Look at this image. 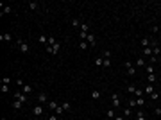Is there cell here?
<instances>
[{"instance_id":"4fadbf2b","label":"cell","mask_w":161,"mask_h":120,"mask_svg":"<svg viewBox=\"0 0 161 120\" xmlns=\"http://www.w3.org/2000/svg\"><path fill=\"white\" fill-rule=\"evenodd\" d=\"M159 52H161V48L156 45V43H154V45H152V56H156V57H158V56H159Z\"/></svg>"},{"instance_id":"d4e9b609","label":"cell","mask_w":161,"mask_h":120,"mask_svg":"<svg viewBox=\"0 0 161 120\" xmlns=\"http://www.w3.org/2000/svg\"><path fill=\"white\" fill-rule=\"evenodd\" d=\"M99 97H100V91H99V90H93V91H91V99H95V100H97Z\"/></svg>"},{"instance_id":"b9f144b4","label":"cell","mask_w":161,"mask_h":120,"mask_svg":"<svg viewBox=\"0 0 161 120\" xmlns=\"http://www.w3.org/2000/svg\"><path fill=\"white\" fill-rule=\"evenodd\" d=\"M59 118V117H57V115H56V113H54V115H50V117H48V120H57Z\"/></svg>"},{"instance_id":"603a6c76","label":"cell","mask_w":161,"mask_h":120,"mask_svg":"<svg viewBox=\"0 0 161 120\" xmlns=\"http://www.w3.org/2000/svg\"><path fill=\"white\" fill-rule=\"evenodd\" d=\"M80 18H75V20H72V27H80Z\"/></svg>"},{"instance_id":"44dd1931","label":"cell","mask_w":161,"mask_h":120,"mask_svg":"<svg viewBox=\"0 0 161 120\" xmlns=\"http://www.w3.org/2000/svg\"><path fill=\"white\" fill-rule=\"evenodd\" d=\"M145 93H147V95L154 93V86H152V84H147V88H145Z\"/></svg>"},{"instance_id":"ba28073f","label":"cell","mask_w":161,"mask_h":120,"mask_svg":"<svg viewBox=\"0 0 161 120\" xmlns=\"http://www.w3.org/2000/svg\"><path fill=\"white\" fill-rule=\"evenodd\" d=\"M32 113H34V115H36V117H41V115H43V106H34V109H32Z\"/></svg>"},{"instance_id":"cb8c5ba5","label":"cell","mask_w":161,"mask_h":120,"mask_svg":"<svg viewBox=\"0 0 161 120\" xmlns=\"http://www.w3.org/2000/svg\"><path fill=\"white\" fill-rule=\"evenodd\" d=\"M149 45H150V40H149V38H143V40H141V47H143V48H147Z\"/></svg>"},{"instance_id":"60d3db41","label":"cell","mask_w":161,"mask_h":120,"mask_svg":"<svg viewBox=\"0 0 161 120\" xmlns=\"http://www.w3.org/2000/svg\"><path fill=\"white\" fill-rule=\"evenodd\" d=\"M2 91H9V84H2Z\"/></svg>"},{"instance_id":"f35d334b","label":"cell","mask_w":161,"mask_h":120,"mask_svg":"<svg viewBox=\"0 0 161 120\" xmlns=\"http://www.w3.org/2000/svg\"><path fill=\"white\" fill-rule=\"evenodd\" d=\"M127 106H129V108H131V106H138V104H136V99H131V100H129V104H127Z\"/></svg>"},{"instance_id":"484cf974","label":"cell","mask_w":161,"mask_h":120,"mask_svg":"<svg viewBox=\"0 0 161 120\" xmlns=\"http://www.w3.org/2000/svg\"><path fill=\"white\" fill-rule=\"evenodd\" d=\"M136 104L138 106H145V99L143 97H136Z\"/></svg>"},{"instance_id":"d590c367","label":"cell","mask_w":161,"mask_h":120,"mask_svg":"<svg viewBox=\"0 0 161 120\" xmlns=\"http://www.w3.org/2000/svg\"><path fill=\"white\" fill-rule=\"evenodd\" d=\"M111 57V52L109 50H104V59H109Z\"/></svg>"},{"instance_id":"836d02e7","label":"cell","mask_w":161,"mask_h":120,"mask_svg":"<svg viewBox=\"0 0 161 120\" xmlns=\"http://www.w3.org/2000/svg\"><path fill=\"white\" fill-rule=\"evenodd\" d=\"M147 74H154V65H147Z\"/></svg>"},{"instance_id":"4316f807","label":"cell","mask_w":161,"mask_h":120,"mask_svg":"<svg viewBox=\"0 0 161 120\" xmlns=\"http://www.w3.org/2000/svg\"><path fill=\"white\" fill-rule=\"evenodd\" d=\"M56 43H57V41H56V38H54V36H48V43H47L48 47H52V45H56Z\"/></svg>"},{"instance_id":"e0dca14e","label":"cell","mask_w":161,"mask_h":120,"mask_svg":"<svg viewBox=\"0 0 161 120\" xmlns=\"http://www.w3.org/2000/svg\"><path fill=\"white\" fill-rule=\"evenodd\" d=\"M150 56H152V48H149V47L143 48V57H150Z\"/></svg>"},{"instance_id":"e575fe53","label":"cell","mask_w":161,"mask_h":120,"mask_svg":"<svg viewBox=\"0 0 161 120\" xmlns=\"http://www.w3.org/2000/svg\"><path fill=\"white\" fill-rule=\"evenodd\" d=\"M143 93H145V91H143V90H138V88H136V91H134L136 97H143Z\"/></svg>"},{"instance_id":"8d00e7d4","label":"cell","mask_w":161,"mask_h":120,"mask_svg":"<svg viewBox=\"0 0 161 120\" xmlns=\"http://www.w3.org/2000/svg\"><path fill=\"white\" fill-rule=\"evenodd\" d=\"M104 66L109 68V66H111V59H104Z\"/></svg>"},{"instance_id":"5bb4252c","label":"cell","mask_w":161,"mask_h":120,"mask_svg":"<svg viewBox=\"0 0 161 120\" xmlns=\"http://www.w3.org/2000/svg\"><path fill=\"white\" fill-rule=\"evenodd\" d=\"M22 91L27 95L29 91H32V86H31V84H23V86H22Z\"/></svg>"},{"instance_id":"8992f818","label":"cell","mask_w":161,"mask_h":120,"mask_svg":"<svg viewBox=\"0 0 161 120\" xmlns=\"http://www.w3.org/2000/svg\"><path fill=\"white\" fill-rule=\"evenodd\" d=\"M86 41H88V45H90V47H95V45H97V38H95L93 34H88Z\"/></svg>"},{"instance_id":"ffe728a7","label":"cell","mask_w":161,"mask_h":120,"mask_svg":"<svg viewBox=\"0 0 161 120\" xmlns=\"http://www.w3.org/2000/svg\"><path fill=\"white\" fill-rule=\"evenodd\" d=\"M95 66H104V57H97L95 59Z\"/></svg>"},{"instance_id":"6da1fadb","label":"cell","mask_w":161,"mask_h":120,"mask_svg":"<svg viewBox=\"0 0 161 120\" xmlns=\"http://www.w3.org/2000/svg\"><path fill=\"white\" fill-rule=\"evenodd\" d=\"M123 66H125V70H127V75H131V77H132V75H136V66H134L131 61H125V63H123Z\"/></svg>"},{"instance_id":"ab89813d","label":"cell","mask_w":161,"mask_h":120,"mask_svg":"<svg viewBox=\"0 0 161 120\" xmlns=\"http://www.w3.org/2000/svg\"><path fill=\"white\" fill-rule=\"evenodd\" d=\"M9 82H11L9 77H4V79H2V84H9Z\"/></svg>"},{"instance_id":"83f0119b","label":"cell","mask_w":161,"mask_h":120,"mask_svg":"<svg viewBox=\"0 0 161 120\" xmlns=\"http://www.w3.org/2000/svg\"><path fill=\"white\" fill-rule=\"evenodd\" d=\"M54 113H56V115H57V117H61V115H63V113H65V109H63V106H59V108H57V109H56V111H54Z\"/></svg>"},{"instance_id":"d6a6232c","label":"cell","mask_w":161,"mask_h":120,"mask_svg":"<svg viewBox=\"0 0 161 120\" xmlns=\"http://www.w3.org/2000/svg\"><path fill=\"white\" fill-rule=\"evenodd\" d=\"M80 48H82V50H86V48H88V47H90V45H88V41L84 40V41H80V45H79Z\"/></svg>"},{"instance_id":"d6986e66","label":"cell","mask_w":161,"mask_h":120,"mask_svg":"<svg viewBox=\"0 0 161 120\" xmlns=\"http://www.w3.org/2000/svg\"><path fill=\"white\" fill-rule=\"evenodd\" d=\"M108 118H109V120H115V118H117V117H115V108H111V109L108 111Z\"/></svg>"},{"instance_id":"7bdbcfd3","label":"cell","mask_w":161,"mask_h":120,"mask_svg":"<svg viewBox=\"0 0 161 120\" xmlns=\"http://www.w3.org/2000/svg\"><path fill=\"white\" fill-rule=\"evenodd\" d=\"M158 97H159V95H158V93H156V91H154V93H150V99H154V100H156V99H158Z\"/></svg>"},{"instance_id":"3957f363","label":"cell","mask_w":161,"mask_h":120,"mask_svg":"<svg viewBox=\"0 0 161 120\" xmlns=\"http://www.w3.org/2000/svg\"><path fill=\"white\" fill-rule=\"evenodd\" d=\"M59 48H61V43H59V41H57L56 45H52V47H48V45H47V52H48V54H57V52H59Z\"/></svg>"},{"instance_id":"8fae6325","label":"cell","mask_w":161,"mask_h":120,"mask_svg":"<svg viewBox=\"0 0 161 120\" xmlns=\"http://www.w3.org/2000/svg\"><path fill=\"white\" fill-rule=\"evenodd\" d=\"M11 11H13V7H11V5H5V7H4V5H2V13H0V14H2V16H4V14H9V13H11Z\"/></svg>"},{"instance_id":"2e32d148","label":"cell","mask_w":161,"mask_h":120,"mask_svg":"<svg viewBox=\"0 0 161 120\" xmlns=\"http://www.w3.org/2000/svg\"><path fill=\"white\" fill-rule=\"evenodd\" d=\"M38 7H40V4H38V2H29V9H31V11H36Z\"/></svg>"},{"instance_id":"7a4b0ae2","label":"cell","mask_w":161,"mask_h":120,"mask_svg":"<svg viewBox=\"0 0 161 120\" xmlns=\"http://www.w3.org/2000/svg\"><path fill=\"white\" fill-rule=\"evenodd\" d=\"M16 43H18V48H20V52H22V54H29V50H31V48H29V45L22 40V38H18V41H16Z\"/></svg>"},{"instance_id":"52a82bcc","label":"cell","mask_w":161,"mask_h":120,"mask_svg":"<svg viewBox=\"0 0 161 120\" xmlns=\"http://www.w3.org/2000/svg\"><path fill=\"white\" fill-rule=\"evenodd\" d=\"M47 108H48V109H52V111H56V109L59 108V104H57L56 100H48V102H47Z\"/></svg>"},{"instance_id":"277c9868","label":"cell","mask_w":161,"mask_h":120,"mask_svg":"<svg viewBox=\"0 0 161 120\" xmlns=\"http://www.w3.org/2000/svg\"><path fill=\"white\" fill-rule=\"evenodd\" d=\"M14 100H20V102H27V95L23 91H14Z\"/></svg>"},{"instance_id":"30bf717a","label":"cell","mask_w":161,"mask_h":120,"mask_svg":"<svg viewBox=\"0 0 161 120\" xmlns=\"http://www.w3.org/2000/svg\"><path fill=\"white\" fill-rule=\"evenodd\" d=\"M134 66H136V68L145 66V57H143V56H141V57H138V59H136V63H134Z\"/></svg>"},{"instance_id":"7c38bea8","label":"cell","mask_w":161,"mask_h":120,"mask_svg":"<svg viewBox=\"0 0 161 120\" xmlns=\"http://www.w3.org/2000/svg\"><path fill=\"white\" fill-rule=\"evenodd\" d=\"M88 31H90V25H88L86 22H82V23H80V32H84V34H88Z\"/></svg>"},{"instance_id":"9c48e42d","label":"cell","mask_w":161,"mask_h":120,"mask_svg":"<svg viewBox=\"0 0 161 120\" xmlns=\"http://www.w3.org/2000/svg\"><path fill=\"white\" fill-rule=\"evenodd\" d=\"M38 102H40V104L48 102V100H47V93H43V91H41V93H38Z\"/></svg>"},{"instance_id":"f546056e","label":"cell","mask_w":161,"mask_h":120,"mask_svg":"<svg viewBox=\"0 0 161 120\" xmlns=\"http://www.w3.org/2000/svg\"><path fill=\"white\" fill-rule=\"evenodd\" d=\"M136 120H145V115H143V111H138V113H136Z\"/></svg>"},{"instance_id":"f1b7e54d","label":"cell","mask_w":161,"mask_h":120,"mask_svg":"<svg viewBox=\"0 0 161 120\" xmlns=\"http://www.w3.org/2000/svg\"><path fill=\"white\" fill-rule=\"evenodd\" d=\"M147 81H149L150 84H152V82H156V75H154V74H149V77H147Z\"/></svg>"},{"instance_id":"5b68a950","label":"cell","mask_w":161,"mask_h":120,"mask_svg":"<svg viewBox=\"0 0 161 120\" xmlns=\"http://www.w3.org/2000/svg\"><path fill=\"white\" fill-rule=\"evenodd\" d=\"M111 104H113V108H118V106H120V97H118L117 93L111 95Z\"/></svg>"},{"instance_id":"ee69618b","label":"cell","mask_w":161,"mask_h":120,"mask_svg":"<svg viewBox=\"0 0 161 120\" xmlns=\"http://www.w3.org/2000/svg\"><path fill=\"white\" fill-rule=\"evenodd\" d=\"M115 120H123V117H117V118H115Z\"/></svg>"},{"instance_id":"4dcf8cb0","label":"cell","mask_w":161,"mask_h":120,"mask_svg":"<svg viewBox=\"0 0 161 120\" xmlns=\"http://www.w3.org/2000/svg\"><path fill=\"white\" fill-rule=\"evenodd\" d=\"M61 106H63V109H65V111H70V108H72V106H70V102H63Z\"/></svg>"},{"instance_id":"7402d4cb","label":"cell","mask_w":161,"mask_h":120,"mask_svg":"<svg viewBox=\"0 0 161 120\" xmlns=\"http://www.w3.org/2000/svg\"><path fill=\"white\" fill-rule=\"evenodd\" d=\"M38 41H40V43H48V38H47L45 34H40V36H38Z\"/></svg>"},{"instance_id":"9a60e30c","label":"cell","mask_w":161,"mask_h":120,"mask_svg":"<svg viewBox=\"0 0 161 120\" xmlns=\"http://www.w3.org/2000/svg\"><path fill=\"white\" fill-rule=\"evenodd\" d=\"M13 36L11 34H0V41H11Z\"/></svg>"},{"instance_id":"1f68e13d","label":"cell","mask_w":161,"mask_h":120,"mask_svg":"<svg viewBox=\"0 0 161 120\" xmlns=\"http://www.w3.org/2000/svg\"><path fill=\"white\" fill-rule=\"evenodd\" d=\"M131 113H132V111H131V108L127 106V108L123 109V117H131Z\"/></svg>"},{"instance_id":"74e56055","label":"cell","mask_w":161,"mask_h":120,"mask_svg":"<svg viewBox=\"0 0 161 120\" xmlns=\"http://www.w3.org/2000/svg\"><path fill=\"white\" fill-rule=\"evenodd\" d=\"M127 91H132V93H134V91H136V86H132V84H129V86H127Z\"/></svg>"},{"instance_id":"f6af8a7d","label":"cell","mask_w":161,"mask_h":120,"mask_svg":"<svg viewBox=\"0 0 161 120\" xmlns=\"http://www.w3.org/2000/svg\"><path fill=\"white\" fill-rule=\"evenodd\" d=\"M0 120H7V118H0Z\"/></svg>"},{"instance_id":"ac0fdd59","label":"cell","mask_w":161,"mask_h":120,"mask_svg":"<svg viewBox=\"0 0 161 120\" xmlns=\"http://www.w3.org/2000/svg\"><path fill=\"white\" fill-rule=\"evenodd\" d=\"M22 104H23V102H20V100H14L11 106H13V109H22Z\"/></svg>"}]
</instances>
